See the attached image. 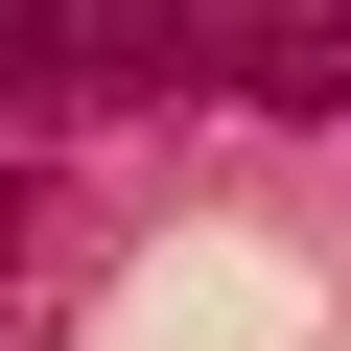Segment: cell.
<instances>
[{
  "label": "cell",
  "instance_id": "obj_1",
  "mask_svg": "<svg viewBox=\"0 0 351 351\" xmlns=\"http://www.w3.org/2000/svg\"><path fill=\"white\" fill-rule=\"evenodd\" d=\"M24 94H164V0H0Z\"/></svg>",
  "mask_w": 351,
  "mask_h": 351
},
{
  "label": "cell",
  "instance_id": "obj_2",
  "mask_svg": "<svg viewBox=\"0 0 351 351\" xmlns=\"http://www.w3.org/2000/svg\"><path fill=\"white\" fill-rule=\"evenodd\" d=\"M234 71L281 117H351V0H234Z\"/></svg>",
  "mask_w": 351,
  "mask_h": 351
},
{
  "label": "cell",
  "instance_id": "obj_3",
  "mask_svg": "<svg viewBox=\"0 0 351 351\" xmlns=\"http://www.w3.org/2000/svg\"><path fill=\"white\" fill-rule=\"evenodd\" d=\"M0 234H24V164H0Z\"/></svg>",
  "mask_w": 351,
  "mask_h": 351
}]
</instances>
